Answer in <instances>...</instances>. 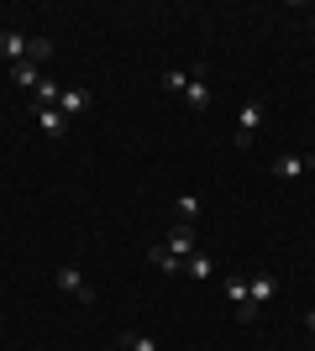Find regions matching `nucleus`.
Returning <instances> with one entry per match:
<instances>
[{
    "label": "nucleus",
    "mask_w": 315,
    "mask_h": 351,
    "mask_svg": "<svg viewBox=\"0 0 315 351\" xmlns=\"http://www.w3.org/2000/svg\"><path fill=\"white\" fill-rule=\"evenodd\" d=\"M226 304H247V278H226Z\"/></svg>",
    "instance_id": "15"
},
{
    "label": "nucleus",
    "mask_w": 315,
    "mask_h": 351,
    "mask_svg": "<svg viewBox=\"0 0 315 351\" xmlns=\"http://www.w3.org/2000/svg\"><path fill=\"white\" fill-rule=\"evenodd\" d=\"M184 278H195V283L215 278V263H210V252H195V257H189V263H184Z\"/></svg>",
    "instance_id": "11"
},
{
    "label": "nucleus",
    "mask_w": 315,
    "mask_h": 351,
    "mask_svg": "<svg viewBox=\"0 0 315 351\" xmlns=\"http://www.w3.org/2000/svg\"><path fill=\"white\" fill-rule=\"evenodd\" d=\"M27 58H32V63L53 58V43H47V37H27Z\"/></svg>",
    "instance_id": "16"
},
{
    "label": "nucleus",
    "mask_w": 315,
    "mask_h": 351,
    "mask_svg": "<svg viewBox=\"0 0 315 351\" xmlns=\"http://www.w3.org/2000/svg\"><path fill=\"white\" fill-rule=\"evenodd\" d=\"M231 315H237L242 325H253V320H257V304H253V299H247V304H237V309H231Z\"/></svg>",
    "instance_id": "19"
},
{
    "label": "nucleus",
    "mask_w": 315,
    "mask_h": 351,
    "mask_svg": "<svg viewBox=\"0 0 315 351\" xmlns=\"http://www.w3.org/2000/svg\"><path fill=\"white\" fill-rule=\"evenodd\" d=\"M90 105H95V95H90V89H63V95H58V110H63V116H69V121H74V116H84V110H90Z\"/></svg>",
    "instance_id": "7"
},
{
    "label": "nucleus",
    "mask_w": 315,
    "mask_h": 351,
    "mask_svg": "<svg viewBox=\"0 0 315 351\" xmlns=\"http://www.w3.org/2000/svg\"><path fill=\"white\" fill-rule=\"evenodd\" d=\"M263 121H268V105H263V100H247V105H242V121H237V147H242V152L257 142Z\"/></svg>",
    "instance_id": "1"
},
{
    "label": "nucleus",
    "mask_w": 315,
    "mask_h": 351,
    "mask_svg": "<svg viewBox=\"0 0 315 351\" xmlns=\"http://www.w3.org/2000/svg\"><path fill=\"white\" fill-rule=\"evenodd\" d=\"M305 325H310V330H315V309H310V315H305Z\"/></svg>",
    "instance_id": "20"
},
{
    "label": "nucleus",
    "mask_w": 315,
    "mask_h": 351,
    "mask_svg": "<svg viewBox=\"0 0 315 351\" xmlns=\"http://www.w3.org/2000/svg\"><path fill=\"white\" fill-rule=\"evenodd\" d=\"M37 126H43L47 136H63L69 132V116H63L58 105H37Z\"/></svg>",
    "instance_id": "9"
},
{
    "label": "nucleus",
    "mask_w": 315,
    "mask_h": 351,
    "mask_svg": "<svg viewBox=\"0 0 315 351\" xmlns=\"http://www.w3.org/2000/svg\"><path fill=\"white\" fill-rule=\"evenodd\" d=\"M148 263L158 267L163 278H179V273H184V263H179V257H174V252H168V247H148Z\"/></svg>",
    "instance_id": "10"
},
{
    "label": "nucleus",
    "mask_w": 315,
    "mask_h": 351,
    "mask_svg": "<svg viewBox=\"0 0 315 351\" xmlns=\"http://www.w3.org/2000/svg\"><path fill=\"white\" fill-rule=\"evenodd\" d=\"M37 95V105H58V95H63V84H53V79H43V84L32 89Z\"/></svg>",
    "instance_id": "17"
},
{
    "label": "nucleus",
    "mask_w": 315,
    "mask_h": 351,
    "mask_svg": "<svg viewBox=\"0 0 315 351\" xmlns=\"http://www.w3.org/2000/svg\"><path fill=\"white\" fill-rule=\"evenodd\" d=\"M184 84H189V73H184V69H163V89H168V95H184Z\"/></svg>",
    "instance_id": "18"
},
{
    "label": "nucleus",
    "mask_w": 315,
    "mask_h": 351,
    "mask_svg": "<svg viewBox=\"0 0 315 351\" xmlns=\"http://www.w3.org/2000/svg\"><path fill=\"white\" fill-rule=\"evenodd\" d=\"M0 58L11 63V69H16V63H27V37H21L16 27H5V32H0Z\"/></svg>",
    "instance_id": "6"
},
{
    "label": "nucleus",
    "mask_w": 315,
    "mask_h": 351,
    "mask_svg": "<svg viewBox=\"0 0 315 351\" xmlns=\"http://www.w3.org/2000/svg\"><path fill=\"white\" fill-rule=\"evenodd\" d=\"M273 289H279V278H273V273H253V278H247V299H253L257 309L273 299Z\"/></svg>",
    "instance_id": "8"
},
{
    "label": "nucleus",
    "mask_w": 315,
    "mask_h": 351,
    "mask_svg": "<svg viewBox=\"0 0 315 351\" xmlns=\"http://www.w3.org/2000/svg\"><path fill=\"white\" fill-rule=\"evenodd\" d=\"M116 346L121 351H158V341L142 336V330H126V336H116Z\"/></svg>",
    "instance_id": "13"
},
{
    "label": "nucleus",
    "mask_w": 315,
    "mask_h": 351,
    "mask_svg": "<svg viewBox=\"0 0 315 351\" xmlns=\"http://www.w3.org/2000/svg\"><path fill=\"white\" fill-rule=\"evenodd\" d=\"M184 105L189 110H210V84H205V63L189 73V84H184Z\"/></svg>",
    "instance_id": "4"
},
{
    "label": "nucleus",
    "mask_w": 315,
    "mask_h": 351,
    "mask_svg": "<svg viewBox=\"0 0 315 351\" xmlns=\"http://www.w3.org/2000/svg\"><path fill=\"white\" fill-rule=\"evenodd\" d=\"M11 79H16V84H21V89H37V84H43V69H37V63H16V69H11Z\"/></svg>",
    "instance_id": "12"
},
{
    "label": "nucleus",
    "mask_w": 315,
    "mask_h": 351,
    "mask_svg": "<svg viewBox=\"0 0 315 351\" xmlns=\"http://www.w3.org/2000/svg\"><path fill=\"white\" fill-rule=\"evenodd\" d=\"M174 215H179V226H189V220H200V194H184L179 205H174Z\"/></svg>",
    "instance_id": "14"
},
{
    "label": "nucleus",
    "mask_w": 315,
    "mask_h": 351,
    "mask_svg": "<svg viewBox=\"0 0 315 351\" xmlns=\"http://www.w3.org/2000/svg\"><path fill=\"white\" fill-rule=\"evenodd\" d=\"M158 247H168L174 257H179V263H189V257L200 252V247H195V226H174V231H168Z\"/></svg>",
    "instance_id": "3"
},
{
    "label": "nucleus",
    "mask_w": 315,
    "mask_h": 351,
    "mask_svg": "<svg viewBox=\"0 0 315 351\" xmlns=\"http://www.w3.org/2000/svg\"><path fill=\"white\" fill-rule=\"evenodd\" d=\"M53 283H58L63 293H74L79 304H95V289L84 283V273H79V267H58V273H53Z\"/></svg>",
    "instance_id": "2"
},
{
    "label": "nucleus",
    "mask_w": 315,
    "mask_h": 351,
    "mask_svg": "<svg viewBox=\"0 0 315 351\" xmlns=\"http://www.w3.org/2000/svg\"><path fill=\"white\" fill-rule=\"evenodd\" d=\"M310 168H315L310 152H284V158H273V173H279V178H305Z\"/></svg>",
    "instance_id": "5"
}]
</instances>
